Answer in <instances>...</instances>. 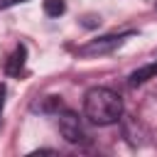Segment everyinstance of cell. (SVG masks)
Masks as SVG:
<instances>
[{
    "label": "cell",
    "mask_w": 157,
    "mask_h": 157,
    "mask_svg": "<svg viewBox=\"0 0 157 157\" xmlns=\"http://www.w3.org/2000/svg\"><path fill=\"white\" fill-rule=\"evenodd\" d=\"M83 115L93 125H113L123 115V98L105 86H96L83 96Z\"/></svg>",
    "instance_id": "obj_1"
},
{
    "label": "cell",
    "mask_w": 157,
    "mask_h": 157,
    "mask_svg": "<svg viewBox=\"0 0 157 157\" xmlns=\"http://www.w3.org/2000/svg\"><path fill=\"white\" fill-rule=\"evenodd\" d=\"M132 34L135 32H120V34H105V37L91 39L83 47H78V56H101V54H108V52L118 49L120 44H125V39H130Z\"/></svg>",
    "instance_id": "obj_2"
},
{
    "label": "cell",
    "mask_w": 157,
    "mask_h": 157,
    "mask_svg": "<svg viewBox=\"0 0 157 157\" xmlns=\"http://www.w3.org/2000/svg\"><path fill=\"white\" fill-rule=\"evenodd\" d=\"M59 132H61L64 140L71 142V145H86V142H88V137H86V132H83V128H81L78 115L71 113V110L59 113Z\"/></svg>",
    "instance_id": "obj_3"
},
{
    "label": "cell",
    "mask_w": 157,
    "mask_h": 157,
    "mask_svg": "<svg viewBox=\"0 0 157 157\" xmlns=\"http://www.w3.org/2000/svg\"><path fill=\"white\" fill-rule=\"evenodd\" d=\"M25 61H27V47H25V44H17L15 52L10 54L7 64H5V71H7L10 76H20L22 69H25Z\"/></svg>",
    "instance_id": "obj_4"
},
{
    "label": "cell",
    "mask_w": 157,
    "mask_h": 157,
    "mask_svg": "<svg viewBox=\"0 0 157 157\" xmlns=\"http://www.w3.org/2000/svg\"><path fill=\"white\" fill-rule=\"evenodd\" d=\"M157 74V64H150V66H142V69H137V71H132L130 74V86H140V83H145L147 78H152Z\"/></svg>",
    "instance_id": "obj_5"
},
{
    "label": "cell",
    "mask_w": 157,
    "mask_h": 157,
    "mask_svg": "<svg viewBox=\"0 0 157 157\" xmlns=\"http://www.w3.org/2000/svg\"><path fill=\"white\" fill-rule=\"evenodd\" d=\"M42 7H44V15H49V17H59V15L66 12V2L64 0H44Z\"/></svg>",
    "instance_id": "obj_6"
},
{
    "label": "cell",
    "mask_w": 157,
    "mask_h": 157,
    "mask_svg": "<svg viewBox=\"0 0 157 157\" xmlns=\"http://www.w3.org/2000/svg\"><path fill=\"white\" fill-rule=\"evenodd\" d=\"M20 2H27V0H0V10L12 7V5H20Z\"/></svg>",
    "instance_id": "obj_7"
},
{
    "label": "cell",
    "mask_w": 157,
    "mask_h": 157,
    "mask_svg": "<svg viewBox=\"0 0 157 157\" xmlns=\"http://www.w3.org/2000/svg\"><path fill=\"white\" fill-rule=\"evenodd\" d=\"M5 93H7V91H5V86L0 83V115H2V108H5Z\"/></svg>",
    "instance_id": "obj_8"
}]
</instances>
